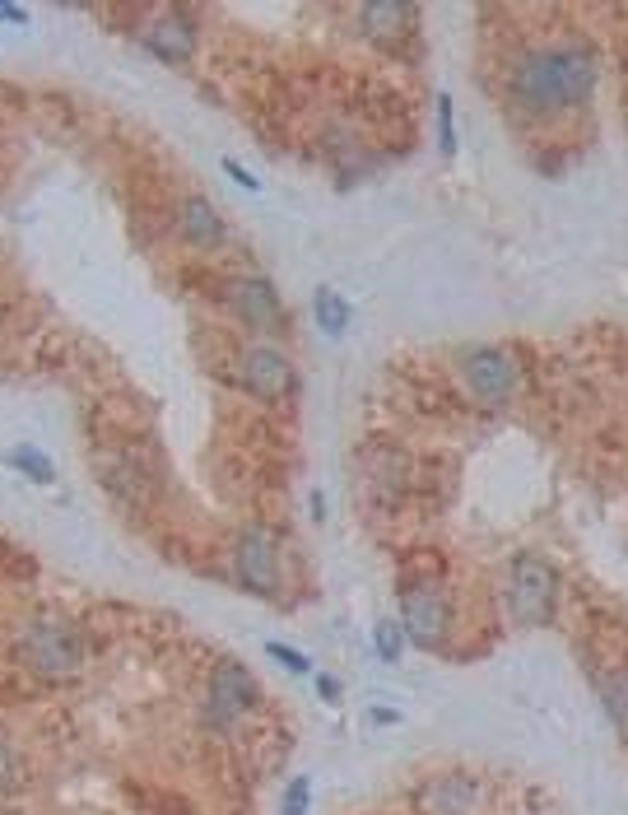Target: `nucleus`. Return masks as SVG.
Returning <instances> with one entry per match:
<instances>
[{
  "mask_svg": "<svg viewBox=\"0 0 628 815\" xmlns=\"http://www.w3.org/2000/svg\"><path fill=\"white\" fill-rule=\"evenodd\" d=\"M135 42L163 66H187L196 56V24L182 10H149V19L135 28Z\"/></svg>",
  "mask_w": 628,
  "mask_h": 815,
  "instance_id": "6e6552de",
  "label": "nucleus"
},
{
  "mask_svg": "<svg viewBox=\"0 0 628 815\" xmlns=\"http://www.w3.org/2000/svg\"><path fill=\"white\" fill-rule=\"evenodd\" d=\"M312 317H317V326L326 331V336H345L354 308L345 303V294H335L331 285H321L317 294H312Z\"/></svg>",
  "mask_w": 628,
  "mask_h": 815,
  "instance_id": "4468645a",
  "label": "nucleus"
},
{
  "mask_svg": "<svg viewBox=\"0 0 628 815\" xmlns=\"http://www.w3.org/2000/svg\"><path fill=\"white\" fill-rule=\"evenodd\" d=\"M508 601H512V615L522 625H545L549 615H554V601H559V578L549 569V559H540V555L512 559Z\"/></svg>",
  "mask_w": 628,
  "mask_h": 815,
  "instance_id": "39448f33",
  "label": "nucleus"
},
{
  "mask_svg": "<svg viewBox=\"0 0 628 815\" xmlns=\"http://www.w3.org/2000/svg\"><path fill=\"white\" fill-rule=\"evenodd\" d=\"M0 19L5 24H28V10L24 5H0Z\"/></svg>",
  "mask_w": 628,
  "mask_h": 815,
  "instance_id": "b1692460",
  "label": "nucleus"
},
{
  "mask_svg": "<svg viewBox=\"0 0 628 815\" xmlns=\"http://www.w3.org/2000/svg\"><path fill=\"white\" fill-rule=\"evenodd\" d=\"M601 694H605V713H610V722L628 736V671L624 666H619L615 676L601 680Z\"/></svg>",
  "mask_w": 628,
  "mask_h": 815,
  "instance_id": "f3484780",
  "label": "nucleus"
},
{
  "mask_svg": "<svg viewBox=\"0 0 628 815\" xmlns=\"http://www.w3.org/2000/svg\"><path fill=\"white\" fill-rule=\"evenodd\" d=\"M359 19L373 38H396L405 24H415V5H363Z\"/></svg>",
  "mask_w": 628,
  "mask_h": 815,
  "instance_id": "2eb2a0df",
  "label": "nucleus"
},
{
  "mask_svg": "<svg viewBox=\"0 0 628 815\" xmlns=\"http://www.w3.org/2000/svg\"><path fill=\"white\" fill-rule=\"evenodd\" d=\"M475 783L470 778H461V774H447V778H433L424 788V811L428 815H470V806H475Z\"/></svg>",
  "mask_w": 628,
  "mask_h": 815,
  "instance_id": "f8f14e48",
  "label": "nucleus"
},
{
  "mask_svg": "<svg viewBox=\"0 0 628 815\" xmlns=\"http://www.w3.org/2000/svg\"><path fill=\"white\" fill-rule=\"evenodd\" d=\"M438 145L442 154H452L456 150V126H452V98L438 94Z\"/></svg>",
  "mask_w": 628,
  "mask_h": 815,
  "instance_id": "412c9836",
  "label": "nucleus"
},
{
  "mask_svg": "<svg viewBox=\"0 0 628 815\" xmlns=\"http://www.w3.org/2000/svg\"><path fill=\"white\" fill-rule=\"evenodd\" d=\"M0 815H10V811H0Z\"/></svg>",
  "mask_w": 628,
  "mask_h": 815,
  "instance_id": "a878e982",
  "label": "nucleus"
},
{
  "mask_svg": "<svg viewBox=\"0 0 628 815\" xmlns=\"http://www.w3.org/2000/svg\"><path fill=\"white\" fill-rule=\"evenodd\" d=\"M224 173L233 177V182H242V187H247V191H261V182H256V177L247 173V168H242L238 159H224Z\"/></svg>",
  "mask_w": 628,
  "mask_h": 815,
  "instance_id": "5701e85b",
  "label": "nucleus"
},
{
  "mask_svg": "<svg viewBox=\"0 0 628 815\" xmlns=\"http://www.w3.org/2000/svg\"><path fill=\"white\" fill-rule=\"evenodd\" d=\"M461 378H466V392L475 396L480 406H508L512 392H517L522 368H517L512 350H498V345H475V350L461 354Z\"/></svg>",
  "mask_w": 628,
  "mask_h": 815,
  "instance_id": "423d86ee",
  "label": "nucleus"
},
{
  "mask_svg": "<svg viewBox=\"0 0 628 815\" xmlns=\"http://www.w3.org/2000/svg\"><path fill=\"white\" fill-rule=\"evenodd\" d=\"M5 462H10L19 476L33 480V485H52V480H56V466L47 462V457H42L33 443H19V448H10V452H5Z\"/></svg>",
  "mask_w": 628,
  "mask_h": 815,
  "instance_id": "dca6fc26",
  "label": "nucleus"
},
{
  "mask_svg": "<svg viewBox=\"0 0 628 815\" xmlns=\"http://www.w3.org/2000/svg\"><path fill=\"white\" fill-rule=\"evenodd\" d=\"M224 303L233 308V317H238L242 326H252V331H275V326H284L280 294H275V285L261 280V275H233L224 285Z\"/></svg>",
  "mask_w": 628,
  "mask_h": 815,
  "instance_id": "9d476101",
  "label": "nucleus"
},
{
  "mask_svg": "<svg viewBox=\"0 0 628 815\" xmlns=\"http://www.w3.org/2000/svg\"><path fill=\"white\" fill-rule=\"evenodd\" d=\"M238 382H242V392L261 396V401H289L298 392L294 359L280 345H247L238 354Z\"/></svg>",
  "mask_w": 628,
  "mask_h": 815,
  "instance_id": "0eeeda50",
  "label": "nucleus"
},
{
  "mask_svg": "<svg viewBox=\"0 0 628 815\" xmlns=\"http://www.w3.org/2000/svg\"><path fill=\"white\" fill-rule=\"evenodd\" d=\"M596 84V56L587 42H540L526 47L508 70V98L522 117L549 122L573 112L591 98Z\"/></svg>",
  "mask_w": 628,
  "mask_h": 815,
  "instance_id": "f257e3e1",
  "label": "nucleus"
},
{
  "mask_svg": "<svg viewBox=\"0 0 628 815\" xmlns=\"http://www.w3.org/2000/svg\"><path fill=\"white\" fill-rule=\"evenodd\" d=\"M266 652H270V657H275V662L284 666V671H294V676H308V671H312V662H308V657H303V652H298V648H289V643H280V639H270V643H266Z\"/></svg>",
  "mask_w": 628,
  "mask_h": 815,
  "instance_id": "6ab92c4d",
  "label": "nucleus"
},
{
  "mask_svg": "<svg viewBox=\"0 0 628 815\" xmlns=\"http://www.w3.org/2000/svg\"><path fill=\"white\" fill-rule=\"evenodd\" d=\"M14 783V755H10V741H5V732H0V792Z\"/></svg>",
  "mask_w": 628,
  "mask_h": 815,
  "instance_id": "4be33fe9",
  "label": "nucleus"
},
{
  "mask_svg": "<svg viewBox=\"0 0 628 815\" xmlns=\"http://www.w3.org/2000/svg\"><path fill=\"white\" fill-rule=\"evenodd\" d=\"M256 704V680L242 662H219L210 671V685H205V722L214 727H228L238 722L247 708Z\"/></svg>",
  "mask_w": 628,
  "mask_h": 815,
  "instance_id": "1a4fd4ad",
  "label": "nucleus"
},
{
  "mask_svg": "<svg viewBox=\"0 0 628 815\" xmlns=\"http://www.w3.org/2000/svg\"><path fill=\"white\" fill-rule=\"evenodd\" d=\"M233 578H238L242 592H252L261 601L280 597V541H275V531L261 527V522L238 531V541H233Z\"/></svg>",
  "mask_w": 628,
  "mask_h": 815,
  "instance_id": "7ed1b4c3",
  "label": "nucleus"
},
{
  "mask_svg": "<svg viewBox=\"0 0 628 815\" xmlns=\"http://www.w3.org/2000/svg\"><path fill=\"white\" fill-rule=\"evenodd\" d=\"M401 629L419 648H442L452 634V601L433 578H415L401 587Z\"/></svg>",
  "mask_w": 628,
  "mask_h": 815,
  "instance_id": "20e7f679",
  "label": "nucleus"
},
{
  "mask_svg": "<svg viewBox=\"0 0 628 815\" xmlns=\"http://www.w3.org/2000/svg\"><path fill=\"white\" fill-rule=\"evenodd\" d=\"M373 643H377V657H382V662H401V652H405V629H401V625H391V620H382V625L373 629Z\"/></svg>",
  "mask_w": 628,
  "mask_h": 815,
  "instance_id": "a211bd4d",
  "label": "nucleus"
},
{
  "mask_svg": "<svg viewBox=\"0 0 628 815\" xmlns=\"http://www.w3.org/2000/svg\"><path fill=\"white\" fill-rule=\"evenodd\" d=\"M19 657L38 676L66 680L84 666V639H80V629L70 625V620H61V615H33L19 629Z\"/></svg>",
  "mask_w": 628,
  "mask_h": 815,
  "instance_id": "f03ea898",
  "label": "nucleus"
},
{
  "mask_svg": "<svg viewBox=\"0 0 628 815\" xmlns=\"http://www.w3.org/2000/svg\"><path fill=\"white\" fill-rule=\"evenodd\" d=\"M308 797H312V783H308V778H294V783L284 788L280 815H308Z\"/></svg>",
  "mask_w": 628,
  "mask_h": 815,
  "instance_id": "aec40b11",
  "label": "nucleus"
},
{
  "mask_svg": "<svg viewBox=\"0 0 628 815\" xmlns=\"http://www.w3.org/2000/svg\"><path fill=\"white\" fill-rule=\"evenodd\" d=\"M98 476H103V485L117 494V499H126V503H145V494H149V480H145V471L131 462V452H103L98 457Z\"/></svg>",
  "mask_w": 628,
  "mask_h": 815,
  "instance_id": "ddd939ff",
  "label": "nucleus"
},
{
  "mask_svg": "<svg viewBox=\"0 0 628 815\" xmlns=\"http://www.w3.org/2000/svg\"><path fill=\"white\" fill-rule=\"evenodd\" d=\"M317 690L326 694V699H340V685H335L331 676H317Z\"/></svg>",
  "mask_w": 628,
  "mask_h": 815,
  "instance_id": "393cba45",
  "label": "nucleus"
},
{
  "mask_svg": "<svg viewBox=\"0 0 628 815\" xmlns=\"http://www.w3.org/2000/svg\"><path fill=\"white\" fill-rule=\"evenodd\" d=\"M177 238L187 247H201V252H210V247L224 243V219H219V210H214L205 196H182V205H177Z\"/></svg>",
  "mask_w": 628,
  "mask_h": 815,
  "instance_id": "9b49d317",
  "label": "nucleus"
}]
</instances>
